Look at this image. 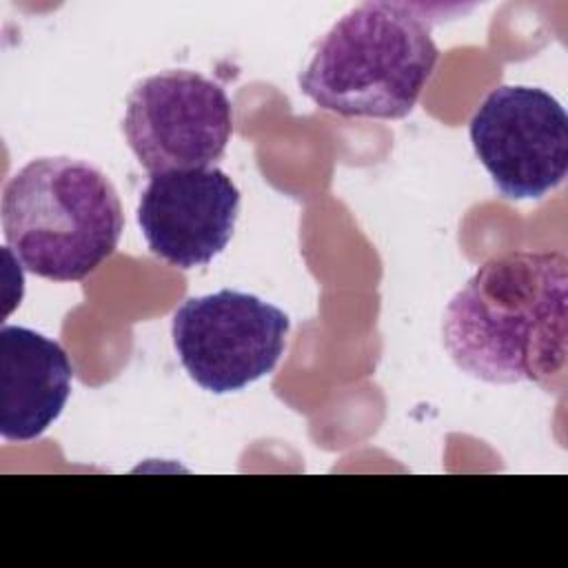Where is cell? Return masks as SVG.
I'll return each mask as SVG.
<instances>
[{
  "label": "cell",
  "mask_w": 568,
  "mask_h": 568,
  "mask_svg": "<svg viewBox=\"0 0 568 568\" xmlns=\"http://www.w3.org/2000/svg\"><path fill=\"white\" fill-rule=\"evenodd\" d=\"M442 339L475 379L548 384L566 364V255L513 251L484 262L448 302Z\"/></svg>",
  "instance_id": "1"
},
{
  "label": "cell",
  "mask_w": 568,
  "mask_h": 568,
  "mask_svg": "<svg viewBox=\"0 0 568 568\" xmlns=\"http://www.w3.org/2000/svg\"><path fill=\"white\" fill-rule=\"evenodd\" d=\"M437 60L419 7L364 2L324 33L297 82L324 111L399 120L417 104Z\"/></svg>",
  "instance_id": "2"
},
{
  "label": "cell",
  "mask_w": 568,
  "mask_h": 568,
  "mask_svg": "<svg viewBox=\"0 0 568 568\" xmlns=\"http://www.w3.org/2000/svg\"><path fill=\"white\" fill-rule=\"evenodd\" d=\"M2 231L27 271L78 282L111 257L124 215L113 182L98 166L67 155L36 158L2 189Z\"/></svg>",
  "instance_id": "3"
},
{
  "label": "cell",
  "mask_w": 568,
  "mask_h": 568,
  "mask_svg": "<svg viewBox=\"0 0 568 568\" xmlns=\"http://www.w3.org/2000/svg\"><path fill=\"white\" fill-rule=\"evenodd\" d=\"M288 315L253 293L222 288L189 297L171 322L175 353L191 379L215 395L268 375L286 348Z\"/></svg>",
  "instance_id": "4"
},
{
  "label": "cell",
  "mask_w": 568,
  "mask_h": 568,
  "mask_svg": "<svg viewBox=\"0 0 568 568\" xmlns=\"http://www.w3.org/2000/svg\"><path fill=\"white\" fill-rule=\"evenodd\" d=\"M122 131L149 175L213 166L233 135V104L211 78L169 69L135 82Z\"/></svg>",
  "instance_id": "5"
},
{
  "label": "cell",
  "mask_w": 568,
  "mask_h": 568,
  "mask_svg": "<svg viewBox=\"0 0 568 568\" xmlns=\"http://www.w3.org/2000/svg\"><path fill=\"white\" fill-rule=\"evenodd\" d=\"M475 155L508 200H537L568 173V115L539 87L501 84L470 120Z\"/></svg>",
  "instance_id": "6"
},
{
  "label": "cell",
  "mask_w": 568,
  "mask_h": 568,
  "mask_svg": "<svg viewBox=\"0 0 568 568\" xmlns=\"http://www.w3.org/2000/svg\"><path fill=\"white\" fill-rule=\"evenodd\" d=\"M240 191L217 166L151 173L138 202V224L149 251L178 268L220 255L233 237Z\"/></svg>",
  "instance_id": "7"
},
{
  "label": "cell",
  "mask_w": 568,
  "mask_h": 568,
  "mask_svg": "<svg viewBox=\"0 0 568 568\" xmlns=\"http://www.w3.org/2000/svg\"><path fill=\"white\" fill-rule=\"evenodd\" d=\"M73 382L64 348L27 326L0 328V433L9 442L40 437L62 413Z\"/></svg>",
  "instance_id": "8"
}]
</instances>
